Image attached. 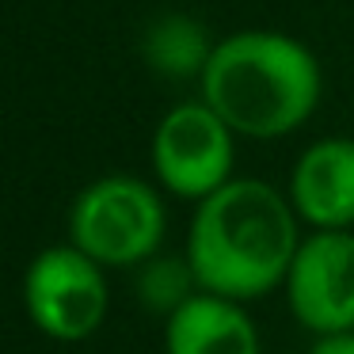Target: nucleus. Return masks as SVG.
Wrapping results in <instances>:
<instances>
[{
  "label": "nucleus",
  "instance_id": "10",
  "mask_svg": "<svg viewBox=\"0 0 354 354\" xmlns=\"http://www.w3.org/2000/svg\"><path fill=\"white\" fill-rule=\"evenodd\" d=\"M198 27H179V24H164L160 35H156V42L160 46H149V54H153V62L160 65L164 73H176V77H183V73H202V65H206L209 50L198 46Z\"/></svg>",
  "mask_w": 354,
  "mask_h": 354
},
{
  "label": "nucleus",
  "instance_id": "9",
  "mask_svg": "<svg viewBox=\"0 0 354 354\" xmlns=\"http://www.w3.org/2000/svg\"><path fill=\"white\" fill-rule=\"evenodd\" d=\"M194 293H198V282H194V270L187 263V255L183 259H176V255H164L160 259V255H153L149 263H141V301L156 316L168 320Z\"/></svg>",
  "mask_w": 354,
  "mask_h": 354
},
{
  "label": "nucleus",
  "instance_id": "11",
  "mask_svg": "<svg viewBox=\"0 0 354 354\" xmlns=\"http://www.w3.org/2000/svg\"><path fill=\"white\" fill-rule=\"evenodd\" d=\"M313 354H354V331H335V335H316Z\"/></svg>",
  "mask_w": 354,
  "mask_h": 354
},
{
  "label": "nucleus",
  "instance_id": "3",
  "mask_svg": "<svg viewBox=\"0 0 354 354\" xmlns=\"http://www.w3.org/2000/svg\"><path fill=\"white\" fill-rule=\"evenodd\" d=\"M168 214L153 183L138 176H103L69 206V244L103 270L141 267L164 244Z\"/></svg>",
  "mask_w": 354,
  "mask_h": 354
},
{
  "label": "nucleus",
  "instance_id": "8",
  "mask_svg": "<svg viewBox=\"0 0 354 354\" xmlns=\"http://www.w3.org/2000/svg\"><path fill=\"white\" fill-rule=\"evenodd\" d=\"M164 354H259V328L240 301L198 290L164 320Z\"/></svg>",
  "mask_w": 354,
  "mask_h": 354
},
{
  "label": "nucleus",
  "instance_id": "5",
  "mask_svg": "<svg viewBox=\"0 0 354 354\" xmlns=\"http://www.w3.org/2000/svg\"><path fill=\"white\" fill-rule=\"evenodd\" d=\"M236 133L225 126L209 103H179L156 122L153 133V171L156 183L176 198L202 202L232 179Z\"/></svg>",
  "mask_w": 354,
  "mask_h": 354
},
{
  "label": "nucleus",
  "instance_id": "1",
  "mask_svg": "<svg viewBox=\"0 0 354 354\" xmlns=\"http://www.w3.org/2000/svg\"><path fill=\"white\" fill-rule=\"evenodd\" d=\"M297 209L263 179H229L194 206L187 263L198 290L229 301H259L282 290L301 248Z\"/></svg>",
  "mask_w": 354,
  "mask_h": 354
},
{
  "label": "nucleus",
  "instance_id": "7",
  "mask_svg": "<svg viewBox=\"0 0 354 354\" xmlns=\"http://www.w3.org/2000/svg\"><path fill=\"white\" fill-rule=\"evenodd\" d=\"M290 202L313 229L354 225V141L324 138L297 156L290 176Z\"/></svg>",
  "mask_w": 354,
  "mask_h": 354
},
{
  "label": "nucleus",
  "instance_id": "2",
  "mask_svg": "<svg viewBox=\"0 0 354 354\" xmlns=\"http://www.w3.org/2000/svg\"><path fill=\"white\" fill-rule=\"evenodd\" d=\"M320 84L313 50L278 31H236L209 46L202 65V103L255 141L301 130L320 103Z\"/></svg>",
  "mask_w": 354,
  "mask_h": 354
},
{
  "label": "nucleus",
  "instance_id": "4",
  "mask_svg": "<svg viewBox=\"0 0 354 354\" xmlns=\"http://www.w3.org/2000/svg\"><path fill=\"white\" fill-rule=\"evenodd\" d=\"M27 320L57 343H80L107 320V270L73 244L42 248L24 274Z\"/></svg>",
  "mask_w": 354,
  "mask_h": 354
},
{
  "label": "nucleus",
  "instance_id": "6",
  "mask_svg": "<svg viewBox=\"0 0 354 354\" xmlns=\"http://www.w3.org/2000/svg\"><path fill=\"white\" fill-rule=\"evenodd\" d=\"M293 320L313 335L354 331V232L313 229L286 274Z\"/></svg>",
  "mask_w": 354,
  "mask_h": 354
}]
</instances>
